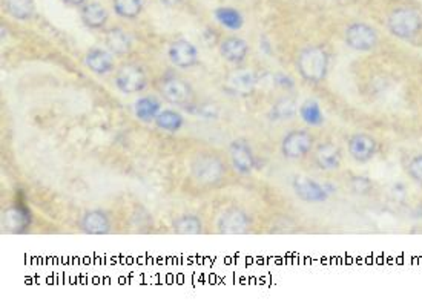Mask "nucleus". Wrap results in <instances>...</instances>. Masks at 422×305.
Returning a JSON list of instances; mask_svg holds the SVG:
<instances>
[{"label": "nucleus", "mask_w": 422, "mask_h": 305, "mask_svg": "<svg viewBox=\"0 0 422 305\" xmlns=\"http://www.w3.org/2000/svg\"><path fill=\"white\" fill-rule=\"evenodd\" d=\"M330 54L323 45H307L296 57V70L300 77L309 84H320L328 79Z\"/></svg>", "instance_id": "nucleus-1"}, {"label": "nucleus", "mask_w": 422, "mask_h": 305, "mask_svg": "<svg viewBox=\"0 0 422 305\" xmlns=\"http://www.w3.org/2000/svg\"><path fill=\"white\" fill-rule=\"evenodd\" d=\"M386 28L396 39L413 42L422 34V13L410 5L393 8L387 14Z\"/></svg>", "instance_id": "nucleus-2"}, {"label": "nucleus", "mask_w": 422, "mask_h": 305, "mask_svg": "<svg viewBox=\"0 0 422 305\" xmlns=\"http://www.w3.org/2000/svg\"><path fill=\"white\" fill-rule=\"evenodd\" d=\"M190 177L198 186L212 187L222 183L226 177L224 161L210 152H201L190 161Z\"/></svg>", "instance_id": "nucleus-3"}, {"label": "nucleus", "mask_w": 422, "mask_h": 305, "mask_svg": "<svg viewBox=\"0 0 422 305\" xmlns=\"http://www.w3.org/2000/svg\"><path fill=\"white\" fill-rule=\"evenodd\" d=\"M344 43L352 51L370 52L379 45V34L366 22H353L344 31Z\"/></svg>", "instance_id": "nucleus-4"}, {"label": "nucleus", "mask_w": 422, "mask_h": 305, "mask_svg": "<svg viewBox=\"0 0 422 305\" xmlns=\"http://www.w3.org/2000/svg\"><path fill=\"white\" fill-rule=\"evenodd\" d=\"M280 149L287 160H304L315 149V135L309 129H292L283 137Z\"/></svg>", "instance_id": "nucleus-5"}, {"label": "nucleus", "mask_w": 422, "mask_h": 305, "mask_svg": "<svg viewBox=\"0 0 422 305\" xmlns=\"http://www.w3.org/2000/svg\"><path fill=\"white\" fill-rule=\"evenodd\" d=\"M115 88L121 94H140L148 88V74L137 63H126L115 72Z\"/></svg>", "instance_id": "nucleus-6"}, {"label": "nucleus", "mask_w": 422, "mask_h": 305, "mask_svg": "<svg viewBox=\"0 0 422 305\" xmlns=\"http://www.w3.org/2000/svg\"><path fill=\"white\" fill-rule=\"evenodd\" d=\"M158 92L163 100L174 104V106L186 108L194 100V89L190 84L183 79L175 77V75L163 79L158 83Z\"/></svg>", "instance_id": "nucleus-7"}, {"label": "nucleus", "mask_w": 422, "mask_h": 305, "mask_svg": "<svg viewBox=\"0 0 422 305\" xmlns=\"http://www.w3.org/2000/svg\"><path fill=\"white\" fill-rule=\"evenodd\" d=\"M349 155L358 165H366L378 155V140L366 132H357L347 140Z\"/></svg>", "instance_id": "nucleus-8"}, {"label": "nucleus", "mask_w": 422, "mask_h": 305, "mask_svg": "<svg viewBox=\"0 0 422 305\" xmlns=\"http://www.w3.org/2000/svg\"><path fill=\"white\" fill-rule=\"evenodd\" d=\"M229 160L230 165L238 174L249 175L252 174L256 167V157L254 154L252 146L244 138H237L230 141L229 145Z\"/></svg>", "instance_id": "nucleus-9"}, {"label": "nucleus", "mask_w": 422, "mask_h": 305, "mask_svg": "<svg viewBox=\"0 0 422 305\" xmlns=\"http://www.w3.org/2000/svg\"><path fill=\"white\" fill-rule=\"evenodd\" d=\"M168 59L178 70H190L200 63V52L190 40L177 39L168 48Z\"/></svg>", "instance_id": "nucleus-10"}, {"label": "nucleus", "mask_w": 422, "mask_h": 305, "mask_svg": "<svg viewBox=\"0 0 422 305\" xmlns=\"http://www.w3.org/2000/svg\"><path fill=\"white\" fill-rule=\"evenodd\" d=\"M252 227V219L243 209L230 207L218 216L217 228L220 233L224 235H242L249 232Z\"/></svg>", "instance_id": "nucleus-11"}, {"label": "nucleus", "mask_w": 422, "mask_h": 305, "mask_svg": "<svg viewBox=\"0 0 422 305\" xmlns=\"http://www.w3.org/2000/svg\"><path fill=\"white\" fill-rule=\"evenodd\" d=\"M292 189L295 195L304 203L320 204L328 201L329 198V194L328 190H325V187L310 177H304V175L295 177V179L292 181Z\"/></svg>", "instance_id": "nucleus-12"}, {"label": "nucleus", "mask_w": 422, "mask_h": 305, "mask_svg": "<svg viewBox=\"0 0 422 305\" xmlns=\"http://www.w3.org/2000/svg\"><path fill=\"white\" fill-rule=\"evenodd\" d=\"M111 218L102 209L86 211L79 219V228L86 235H107L111 232Z\"/></svg>", "instance_id": "nucleus-13"}, {"label": "nucleus", "mask_w": 422, "mask_h": 305, "mask_svg": "<svg viewBox=\"0 0 422 305\" xmlns=\"http://www.w3.org/2000/svg\"><path fill=\"white\" fill-rule=\"evenodd\" d=\"M218 51L220 55H222L227 63L242 65L247 59L249 52H251V45H249L243 37L229 35L220 42Z\"/></svg>", "instance_id": "nucleus-14"}, {"label": "nucleus", "mask_w": 422, "mask_h": 305, "mask_svg": "<svg viewBox=\"0 0 422 305\" xmlns=\"http://www.w3.org/2000/svg\"><path fill=\"white\" fill-rule=\"evenodd\" d=\"M313 161L318 169L325 170H338L342 163V152L338 145L332 141L321 143L313 149Z\"/></svg>", "instance_id": "nucleus-15"}, {"label": "nucleus", "mask_w": 422, "mask_h": 305, "mask_svg": "<svg viewBox=\"0 0 422 305\" xmlns=\"http://www.w3.org/2000/svg\"><path fill=\"white\" fill-rule=\"evenodd\" d=\"M85 65L95 75H108L115 70L114 54L107 48L94 46L85 54Z\"/></svg>", "instance_id": "nucleus-16"}, {"label": "nucleus", "mask_w": 422, "mask_h": 305, "mask_svg": "<svg viewBox=\"0 0 422 305\" xmlns=\"http://www.w3.org/2000/svg\"><path fill=\"white\" fill-rule=\"evenodd\" d=\"M80 18L82 23L90 28V30H103L108 23L109 14L102 4L99 2H91V4H85L80 8Z\"/></svg>", "instance_id": "nucleus-17"}, {"label": "nucleus", "mask_w": 422, "mask_h": 305, "mask_svg": "<svg viewBox=\"0 0 422 305\" xmlns=\"http://www.w3.org/2000/svg\"><path fill=\"white\" fill-rule=\"evenodd\" d=\"M104 46L114 55L123 57L132 51V39L131 35L123 30V28H112L104 34Z\"/></svg>", "instance_id": "nucleus-18"}, {"label": "nucleus", "mask_w": 422, "mask_h": 305, "mask_svg": "<svg viewBox=\"0 0 422 305\" xmlns=\"http://www.w3.org/2000/svg\"><path fill=\"white\" fill-rule=\"evenodd\" d=\"M161 111V101L156 95H143V97L134 103V116L141 123L156 121Z\"/></svg>", "instance_id": "nucleus-19"}, {"label": "nucleus", "mask_w": 422, "mask_h": 305, "mask_svg": "<svg viewBox=\"0 0 422 305\" xmlns=\"http://www.w3.org/2000/svg\"><path fill=\"white\" fill-rule=\"evenodd\" d=\"M215 21L229 31L242 30L244 25V17L232 6H218L214 11Z\"/></svg>", "instance_id": "nucleus-20"}, {"label": "nucleus", "mask_w": 422, "mask_h": 305, "mask_svg": "<svg viewBox=\"0 0 422 305\" xmlns=\"http://www.w3.org/2000/svg\"><path fill=\"white\" fill-rule=\"evenodd\" d=\"M160 131H165L169 133H177L185 126V117L175 109H163L156 121H153Z\"/></svg>", "instance_id": "nucleus-21"}, {"label": "nucleus", "mask_w": 422, "mask_h": 305, "mask_svg": "<svg viewBox=\"0 0 422 305\" xmlns=\"http://www.w3.org/2000/svg\"><path fill=\"white\" fill-rule=\"evenodd\" d=\"M6 13L16 21L26 22L31 21L36 14L34 0H5Z\"/></svg>", "instance_id": "nucleus-22"}, {"label": "nucleus", "mask_w": 422, "mask_h": 305, "mask_svg": "<svg viewBox=\"0 0 422 305\" xmlns=\"http://www.w3.org/2000/svg\"><path fill=\"white\" fill-rule=\"evenodd\" d=\"M172 228L180 235H198L203 232V221L194 214H185L174 219Z\"/></svg>", "instance_id": "nucleus-23"}, {"label": "nucleus", "mask_w": 422, "mask_h": 305, "mask_svg": "<svg viewBox=\"0 0 422 305\" xmlns=\"http://www.w3.org/2000/svg\"><path fill=\"white\" fill-rule=\"evenodd\" d=\"M114 13L126 21L137 18L145 8V0H114L112 2Z\"/></svg>", "instance_id": "nucleus-24"}, {"label": "nucleus", "mask_w": 422, "mask_h": 305, "mask_svg": "<svg viewBox=\"0 0 422 305\" xmlns=\"http://www.w3.org/2000/svg\"><path fill=\"white\" fill-rule=\"evenodd\" d=\"M230 89L234 92H239V94H247L254 89V84H255V77L252 72H246V71H239L235 72L229 77L227 80Z\"/></svg>", "instance_id": "nucleus-25"}, {"label": "nucleus", "mask_w": 422, "mask_h": 305, "mask_svg": "<svg viewBox=\"0 0 422 305\" xmlns=\"http://www.w3.org/2000/svg\"><path fill=\"white\" fill-rule=\"evenodd\" d=\"M300 116L307 125L310 126H321L324 123V116L321 112L320 104L313 100H309L303 104L300 108Z\"/></svg>", "instance_id": "nucleus-26"}, {"label": "nucleus", "mask_w": 422, "mask_h": 305, "mask_svg": "<svg viewBox=\"0 0 422 305\" xmlns=\"http://www.w3.org/2000/svg\"><path fill=\"white\" fill-rule=\"evenodd\" d=\"M295 113H296L295 101L291 99H283L272 108V120H276V121L291 120Z\"/></svg>", "instance_id": "nucleus-27"}, {"label": "nucleus", "mask_w": 422, "mask_h": 305, "mask_svg": "<svg viewBox=\"0 0 422 305\" xmlns=\"http://www.w3.org/2000/svg\"><path fill=\"white\" fill-rule=\"evenodd\" d=\"M406 172L413 183L422 186V154H416L409 160V163L406 165Z\"/></svg>", "instance_id": "nucleus-28"}, {"label": "nucleus", "mask_w": 422, "mask_h": 305, "mask_svg": "<svg viewBox=\"0 0 422 305\" xmlns=\"http://www.w3.org/2000/svg\"><path fill=\"white\" fill-rule=\"evenodd\" d=\"M88 0H63L65 5L68 6H74V8H82Z\"/></svg>", "instance_id": "nucleus-29"}, {"label": "nucleus", "mask_w": 422, "mask_h": 305, "mask_svg": "<svg viewBox=\"0 0 422 305\" xmlns=\"http://www.w3.org/2000/svg\"><path fill=\"white\" fill-rule=\"evenodd\" d=\"M158 2H160L161 5L168 6V8H172V6H177V5H180L181 2H183V0H158Z\"/></svg>", "instance_id": "nucleus-30"}]
</instances>
